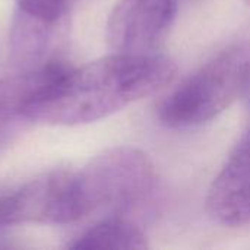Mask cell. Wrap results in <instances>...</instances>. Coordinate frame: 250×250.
Wrapping results in <instances>:
<instances>
[{"instance_id":"obj_1","label":"cell","mask_w":250,"mask_h":250,"mask_svg":"<svg viewBox=\"0 0 250 250\" xmlns=\"http://www.w3.org/2000/svg\"><path fill=\"white\" fill-rule=\"evenodd\" d=\"M176 63L160 54L113 53L66 67L28 111L31 123L78 126L105 119L167 86Z\"/></svg>"},{"instance_id":"obj_2","label":"cell","mask_w":250,"mask_h":250,"mask_svg":"<svg viewBox=\"0 0 250 250\" xmlns=\"http://www.w3.org/2000/svg\"><path fill=\"white\" fill-rule=\"evenodd\" d=\"M250 88V44L230 45L173 89L158 107L160 122L189 129L211 122Z\"/></svg>"},{"instance_id":"obj_3","label":"cell","mask_w":250,"mask_h":250,"mask_svg":"<svg viewBox=\"0 0 250 250\" xmlns=\"http://www.w3.org/2000/svg\"><path fill=\"white\" fill-rule=\"evenodd\" d=\"M82 220L123 217L152 195L157 183L149 157L133 146L108 148L76 171Z\"/></svg>"},{"instance_id":"obj_4","label":"cell","mask_w":250,"mask_h":250,"mask_svg":"<svg viewBox=\"0 0 250 250\" xmlns=\"http://www.w3.org/2000/svg\"><path fill=\"white\" fill-rule=\"evenodd\" d=\"M82 220L76 171L54 168L0 193V229Z\"/></svg>"},{"instance_id":"obj_5","label":"cell","mask_w":250,"mask_h":250,"mask_svg":"<svg viewBox=\"0 0 250 250\" xmlns=\"http://www.w3.org/2000/svg\"><path fill=\"white\" fill-rule=\"evenodd\" d=\"M179 0H119L108 15L105 38L114 53H151L170 31Z\"/></svg>"},{"instance_id":"obj_6","label":"cell","mask_w":250,"mask_h":250,"mask_svg":"<svg viewBox=\"0 0 250 250\" xmlns=\"http://www.w3.org/2000/svg\"><path fill=\"white\" fill-rule=\"evenodd\" d=\"M245 95L250 108V88ZM207 211L223 226L240 227L250 223V123L208 190Z\"/></svg>"},{"instance_id":"obj_7","label":"cell","mask_w":250,"mask_h":250,"mask_svg":"<svg viewBox=\"0 0 250 250\" xmlns=\"http://www.w3.org/2000/svg\"><path fill=\"white\" fill-rule=\"evenodd\" d=\"M66 67V63L54 60L40 69L0 79V149L22 126L31 123V105Z\"/></svg>"},{"instance_id":"obj_8","label":"cell","mask_w":250,"mask_h":250,"mask_svg":"<svg viewBox=\"0 0 250 250\" xmlns=\"http://www.w3.org/2000/svg\"><path fill=\"white\" fill-rule=\"evenodd\" d=\"M63 25L16 9L9 35L10 64L18 72H28L57 60L53 57V48L59 28Z\"/></svg>"},{"instance_id":"obj_9","label":"cell","mask_w":250,"mask_h":250,"mask_svg":"<svg viewBox=\"0 0 250 250\" xmlns=\"http://www.w3.org/2000/svg\"><path fill=\"white\" fill-rule=\"evenodd\" d=\"M72 249H146L145 233L129 218L108 217L97 220L70 245Z\"/></svg>"},{"instance_id":"obj_10","label":"cell","mask_w":250,"mask_h":250,"mask_svg":"<svg viewBox=\"0 0 250 250\" xmlns=\"http://www.w3.org/2000/svg\"><path fill=\"white\" fill-rule=\"evenodd\" d=\"M16 9L53 23H64L69 13V0H18Z\"/></svg>"},{"instance_id":"obj_11","label":"cell","mask_w":250,"mask_h":250,"mask_svg":"<svg viewBox=\"0 0 250 250\" xmlns=\"http://www.w3.org/2000/svg\"><path fill=\"white\" fill-rule=\"evenodd\" d=\"M245 1H246V3H248V4H250V0H245Z\"/></svg>"}]
</instances>
